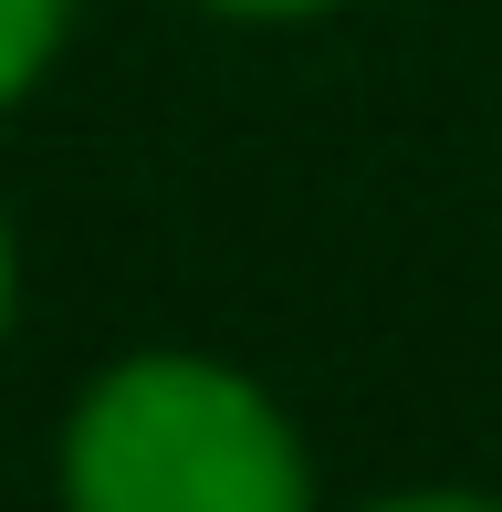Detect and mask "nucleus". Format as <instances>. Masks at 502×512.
<instances>
[{"mask_svg":"<svg viewBox=\"0 0 502 512\" xmlns=\"http://www.w3.org/2000/svg\"><path fill=\"white\" fill-rule=\"evenodd\" d=\"M63 492L84 512H293L314 471L241 366L147 345L63 418Z\"/></svg>","mask_w":502,"mask_h":512,"instance_id":"nucleus-1","label":"nucleus"},{"mask_svg":"<svg viewBox=\"0 0 502 512\" xmlns=\"http://www.w3.org/2000/svg\"><path fill=\"white\" fill-rule=\"evenodd\" d=\"M63 32H74V0H0V115L53 74Z\"/></svg>","mask_w":502,"mask_h":512,"instance_id":"nucleus-2","label":"nucleus"},{"mask_svg":"<svg viewBox=\"0 0 502 512\" xmlns=\"http://www.w3.org/2000/svg\"><path fill=\"white\" fill-rule=\"evenodd\" d=\"M199 11H231V21H314V11H346V0H199Z\"/></svg>","mask_w":502,"mask_h":512,"instance_id":"nucleus-3","label":"nucleus"},{"mask_svg":"<svg viewBox=\"0 0 502 512\" xmlns=\"http://www.w3.org/2000/svg\"><path fill=\"white\" fill-rule=\"evenodd\" d=\"M11 304H21V251H11V220H0V335H11Z\"/></svg>","mask_w":502,"mask_h":512,"instance_id":"nucleus-4","label":"nucleus"}]
</instances>
